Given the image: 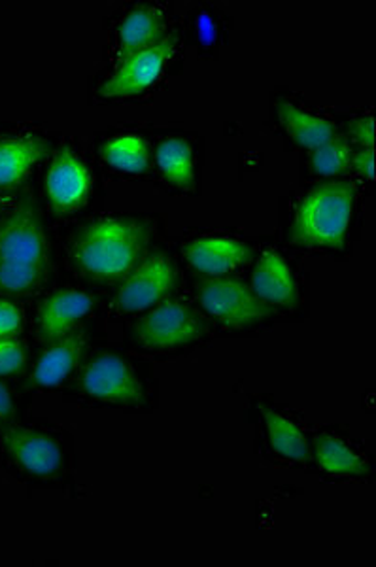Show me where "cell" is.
I'll return each mask as SVG.
<instances>
[{
	"instance_id": "1",
	"label": "cell",
	"mask_w": 376,
	"mask_h": 567,
	"mask_svg": "<svg viewBox=\"0 0 376 567\" xmlns=\"http://www.w3.org/2000/svg\"><path fill=\"white\" fill-rule=\"evenodd\" d=\"M149 243L152 227L146 219H97L74 235L71 259L90 280L122 282L148 258Z\"/></svg>"
},
{
	"instance_id": "2",
	"label": "cell",
	"mask_w": 376,
	"mask_h": 567,
	"mask_svg": "<svg viewBox=\"0 0 376 567\" xmlns=\"http://www.w3.org/2000/svg\"><path fill=\"white\" fill-rule=\"evenodd\" d=\"M50 246L36 207L23 200L0 221V293L27 296L46 282Z\"/></svg>"
},
{
	"instance_id": "3",
	"label": "cell",
	"mask_w": 376,
	"mask_h": 567,
	"mask_svg": "<svg viewBox=\"0 0 376 567\" xmlns=\"http://www.w3.org/2000/svg\"><path fill=\"white\" fill-rule=\"evenodd\" d=\"M356 189L351 182H325L299 203L292 240L311 248H343L351 229Z\"/></svg>"
},
{
	"instance_id": "4",
	"label": "cell",
	"mask_w": 376,
	"mask_h": 567,
	"mask_svg": "<svg viewBox=\"0 0 376 567\" xmlns=\"http://www.w3.org/2000/svg\"><path fill=\"white\" fill-rule=\"evenodd\" d=\"M208 331L210 326L194 307L169 297L144 312L133 336L143 349L175 350L201 341Z\"/></svg>"
},
{
	"instance_id": "5",
	"label": "cell",
	"mask_w": 376,
	"mask_h": 567,
	"mask_svg": "<svg viewBox=\"0 0 376 567\" xmlns=\"http://www.w3.org/2000/svg\"><path fill=\"white\" fill-rule=\"evenodd\" d=\"M202 309L231 331L252 328L274 317V307L263 303L250 286L237 278H205L197 286Z\"/></svg>"
},
{
	"instance_id": "6",
	"label": "cell",
	"mask_w": 376,
	"mask_h": 567,
	"mask_svg": "<svg viewBox=\"0 0 376 567\" xmlns=\"http://www.w3.org/2000/svg\"><path fill=\"white\" fill-rule=\"evenodd\" d=\"M178 286V269L161 254L149 256L127 275L117 288L114 307L119 312L140 315L173 296Z\"/></svg>"
},
{
	"instance_id": "7",
	"label": "cell",
	"mask_w": 376,
	"mask_h": 567,
	"mask_svg": "<svg viewBox=\"0 0 376 567\" xmlns=\"http://www.w3.org/2000/svg\"><path fill=\"white\" fill-rule=\"evenodd\" d=\"M80 390L87 398L111 405L137 406L144 401V386L137 371L116 354L93 358L80 374Z\"/></svg>"
},
{
	"instance_id": "8",
	"label": "cell",
	"mask_w": 376,
	"mask_h": 567,
	"mask_svg": "<svg viewBox=\"0 0 376 567\" xmlns=\"http://www.w3.org/2000/svg\"><path fill=\"white\" fill-rule=\"evenodd\" d=\"M176 44H178V37L167 34V39L163 40L161 44L122 58V63L114 74L98 87V97H133L152 87L156 84L157 78L161 76L163 69L169 63V59L173 58Z\"/></svg>"
},
{
	"instance_id": "9",
	"label": "cell",
	"mask_w": 376,
	"mask_h": 567,
	"mask_svg": "<svg viewBox=\"0 0 376 567\" xmlns=\"http://www.w3.org/2000/svg\"><path fill=\"white\" fill-rule=\"evenodd\" d=\"M92 192L93 175L84 159L69 146L59 148L46 175V194L53 213L61 216L79 213Z\"/></svg>"
},
{
	"instance_id": "10",
	"label": "cell",
	"mask_w": 376,
	"mask_h": 567,
	"mask_svg": "<svg viewBox=\"0 0 376 567\" xmlns=\"http://www.w3.org/2000/svg\"><path fill=\"white\" fill-rule=\"evenodd\" d=\"M2 445L13 464L33 477H55L63 467V451L46 433L13 425L2 433Z\"/></svg>"
},
{
	"instance_id": "11",
	"label": "cell",
	"mask_w": 376,
	"mask_h": 567,
	"mask_svg": "<svg viewBox=\"0 0 376 567\" xmlns=\"http://www.w3.org/2000/svg\"><path fill=\"white\" fill-rule=\"evenodd\" d=\"M95 307V297L82 290H59L40 303L36 312V331L40 341L55 342L79 329Z\"/></svg>"
},
{
	"instance_id": "12",
	"label": "cell",
	"mask_w": 376,
	"mask_h": 567,
	"mask_svg": "<svg viewBox=\"0 0 376 567\" xmlns=\"http://www.w3.org/2000/svg\"><path fill=\"white\" fill-rule=\"evenodd\" d=\"M184 256L195 271L207 278H220L247 267L252 261L253 250L242 240L205 237L184 246Z\"/></svg>"
},
{
	"instance_id": "13",
	"label": "cell",
	"mask_w": 376,
	"mask_h": 567,
	"mask_svg": "<svg viewBox=\"0 0 376 567\" xmlns=\"http://www.w3.org/2000/svg\"><path fill=\"white\" fill-rule=\"evenodd\" d=\"M250 290L271 307L293 309L299 303V288L292 267L276 250H265L250 278Z\"/></svg>"
},
{
	"instance_id": "14",
	"label": "cell",
	"mask_w": 376,
	"mask_h": 567,
	"mask_svg": "<svg viewBox=\"0 0 376 567\" xmlns=\"http://www.w3.org/2000/svg\"><path fill=\"white\" fill-rule=\"evenodd\" d=\"M85 347L87 341L80 329L59 341L50 342V347L42 352L34 365V384L39 388H55L63 384L72 371L79 368L80 361L84 360Z\"/></svg>"
},
{
	"instance_id": "15",
	"label": "cell",
	"mask_w": 376,
	"mask_h": 567,
	"mask_svg": "<svg viewBox=\"0 0 376 567\" xmlns=\"http://www.w3.org/2000/svg\"><path fill=\"white\" fill-rule=\"evenodd\" d=\"M167 21L161 10L154 7L133 8L117 29L122 55L143 52L167 39Z\"/></svg>"
},
{
	"instance_id": "16",
	"label": "cell",
	"mask_w": 376,
	"mask_h": 567,
	"mask_svg": "<svg viewBox=\"0 0 376 567\" xmlns=\"http://www.w3.org/2000/svg\"><path fill=\"white\" fill-rule=\"evenodd\" d=\"M48 142L39 136L0 141V189L21 186L46 154Z\"/></svg>"
},
{
	"instance_id": "17",
	"label": "cell",
	"mask_w": 376,
	"mask_h": 567,
	"mask_svg": "<svg viewBox=\"0 0 376 567\" xmlns=\"http://www.w3.org/2000/svg\"><path fill=\"white\" fill-rule=\"evenodd\" d=\"M276 112H279V120L285 133L292 136L295 144L309 148L311 152L337 135L335 123L325 117L303 112L293 104L282 101L276 104Z\"/></svg>"
},
{
	"instance_id": "18",
	"label": "cell",
	"mask_w": 376,
	"mask_h": 567,
	"mask_svg": "<svg viewBox=\"0 0 376 567\" xmlns=\"http://www.w3.org/2000/svg\"><path fill=\"white\" fill-rule=\"evenodd\" d=\"M314 458L320 470L331 475L359 477L369 471V464L333 433H320L314 439Z\"/></svg>"
},
{
	"instance_id": "19",
	"label": "cell",
	"mask_w": 376,
	"mask_h": 567,
	"mask_svg": "<svg viewBox=\"0 0 376 567\" xmlns=\"http://www.w3.org/2000/svg\"><path fill=\"white\" fill-rule=\"evenodd\" d=\"M260 409L265 420L267 437L273 451L293 462H306L311 456V446L305 433L299 430V425L293 424L292 420L285 419L284 414H280L274 409L265 405H261Z\"/></svg>"
},
{
	"instance_id": "20",
	"label": "cell",
	"mask_w": 376,
	"mask_h": 567,
	"mask_svg": "<svg viewBox=\"0 0 376 567\" xmlns=\"http://www.w3.org/2000/svg\"><path fill=\"white\" fill-rule=\"evenodd\" d=\"M156 163L163 176L182 189H194V148L184 138H167L156 150Z\"/></svg>"
},
{
	"instance_id": "21",
	"label": "cell",
	"mask_w": 376,
	"mask_h": 567,
	"mask_svg": "<svg viewBox=\"0 0 376 567\" xmlns=\"http://www.w3.org/2000/svg\"><path fill=\"white\" fill-rule=\"evenodd\" d=\"M101 157L116 171L143 175L149 167L148 142L140 135L114 136L101 146Z\"/></svg>"
},
{
	"instance_id": "22",
	"label": "cell",
	"mask_w": 376,
	"mask_h": 567,
	"mask_svg": "<svg viewBox=\"0 0 376 567\" xmlns=\"http://www.w3.org/2000/svg\"><path fill=\"white\" fill-rule=\"evenodd\" d=\"M351 142L343 135H335L320 148L311 152V168L314 175L341 176L352 168Z\"/></svg>"
},
{
	"instance_id": "23",
	"label": "cell",
	"mask_w": 376,
	"mask_h": 567,
	"mask_svg": "<svg viewBox=\"0 0 376 567\" xmlns=\"http://www.w3.org/2000/svg\"><path fill=\"white\" fill-rule=\"evenodd\" d=\"M27 354L23 344L13 337L0 339V377L20 373L25 368Z\"/></svg>"
},
{
	"instance_id": "24",
	"label": "cell",
	"mask_w": 376,
	"mask_h": 567,
	"mask_svg": "<svg viewBox=\"0 0 376 567\" xmlns=\"http://www.w3.org/2000/svg\"><path fill=\"white\" fill-rule=\"evenodd\" d=\"M23 317L21 310L7 299H0V339L20 333Z\"/></svg>"
},
{
	"instance_id": "25",
	"label": "cell",
	"mask_w": 376,
	"mask_h": 567,
	"mask_svg": "<svg viewBox=\"0 0 376 567\" xmlns=\"http://www.w3.org/2000/svg\"><path fill=\"white\" fill-rule=\"evenodd\" d=\"M375 117H357L351 123V136L362 148H375Z\"/></svg>"
},
{
	"instance_id": "26",
	"label": "cell",
	"mask_w": 376,
	"mask_h": 567,
	"mask_svg": "<svg viewBox=\"0 0 376 567\" xmlns=\"http://www.w3.org/2000/svg\"><path fill=\"white\" fill-rule=\"evenodd\" d=\"M352 167L367 181H375V148H362L352 154Z\"/></svg>"
},
{
	"instance_id": "27",
	"label": "cell",
	"mask_w": 376,
	"mask_h": 567,
	"mask_svg": "<svg viewBox=\"0 0 376 567\" xmlns=\"http://www.w3.org/2000/svg\"><path fill=\"white\" fill-rule=\"evenodd\" d=\"M13 416V401L12 393L8 390L7 384L0 381V422H7V420Z\"/></svg>"
}]
</instances>
